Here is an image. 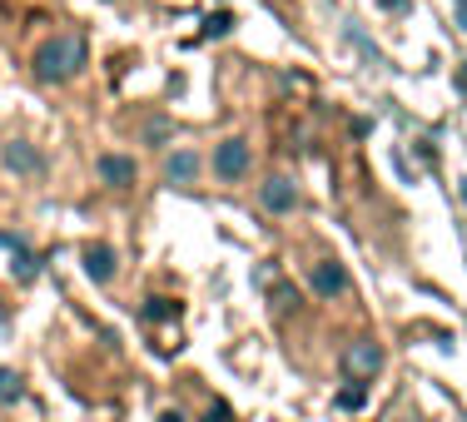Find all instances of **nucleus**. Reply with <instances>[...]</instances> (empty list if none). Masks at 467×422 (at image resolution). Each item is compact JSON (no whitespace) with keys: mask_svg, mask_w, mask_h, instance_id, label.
<instances>
[{"mask_svg":"<svg viewBox=\"0 0 467 422\" xmlns=\"http://www.w3.org/2000/svg\"><path fill=\"white\" fill-rule=\"evenodd\" d=\"M30 70H36V80H46V85L75 80V75L85 70V40L80 36H50V40H40L36 55H30Z\"/></svg>","mask_w":467,"mask_h":422,"instance_id":"obj_1","label":"nucleus"},{"mask_svg":"<svg viewBox=\"0 0 467 422\" xmlns=\"http://www.w3.org/2000/svg\"><path fill=\"white\" fill-rule=\"evenodd\" d=\"M249 170H254V154H249V144H244V139H219L214 144V174H219V184H239Z\"/></svg>","mask_w":467,"mask_h":422,"instance_id":"obj_2","label":"nucleus"},{"mask_svg":"<svg viewBox=\"0 0 467 422\" xmlns=\"http://www.w3.org/2000/svg\"><path fill=\"white\" fill-rule=\"evenodd\" d=\"M378 368H383V348H378L373 338H353L348 348H343V373L348 377L363 383V377H373Z\"/></svg>","mask_w":467,"mask_h":422,"instance_id":"obj_3","label":"nucleus"},{"mask_svg":"<svg viewBox=\"0 0 467 422\" xmlns=\"http://www.w3.org/2000/svg\"><path fill=\"white\" fill-rule=\"evenodd\" d=\"M308 288H314L318 298H338V293L353 288V279H348V269H343L338 259H318L314 269H308Z\"/></svg>","mask_w":467,"mask_h":422,"instance_id":"obj_4","label":"nucleus"},{"mask_svg":"<svg viewBox=\"0 0 467 422\" xmlns=\"http://www.w3.org/2000/svg\"><path fill=\"white\" fill-rule=\"evenodd\" d=\"M80 263H85V273H90L95 283H109V279H115V269H119V253H115V243L95 239V243H85Z\"/></svg>","mask_w":467,"mask_h":422,"instance_id":"obj_5","label":"nucleus"},{"mask_svg":"<svg viewBox=\"0 0 467 422\" xmlns=\"http://www.w3.org/2000/svg\"><path fill=\"white\" fill-rule=\"evenodd\" d=\"M0 154H5V170H16V174H30V180L46 174V154H40L36 144H26V139H10Z\"/></svg>","mask_w":467,"mask_h":422,"instance_id":"obj_6","label":"nucleus"},{"mask_svg":"<svg viewBox=\"0 0 467 422\" xmlns=\"http://www.w3.org/2000/svg\"><path fill=\"white\" fill-rule=\"evenodd\" d=\"M259 204L269 209V214H288V209H298V189L274 174V180H264V184H259Z\"/></svg>","mask_w":467,"mask_h":422,"instance_id":"obj_7","label":"nucleus"},{"mask_svg":"<svg viewBox=\"0 0 467 422\" xmlns=\"http://www.w3.org/2000/svg\"><path fill=\"white\" fill-rule=\"evenodd\" d=\"M99 180L115 184V189H130L140 180V164L130 154H99Z\"/></svg>","mask_w":467,"mask_h":422,"instance_id":"obj_8","label":"nucleus"},{"mask_svg":"<svg viewBox=\"0 0 467 422\" xmlns=\"http://www.w3.org/2000/svg\"><path fill=\"white\" fill-rule=\"evenodd\" d=\"M164 174H170V184L189 189V184L199 180V154H194V149H174L170 164H164Z\"/></svg>","mask_w":467,"mask_h":422,"instance_id":"obj_9","label":"nucleus"},{"mask_svg":"<svg viewBox=\"0 0 467 422\" xmlns=\"http://www.w3.org/2000/svg\"><path fill=\"white\" fill-rule=\"evenodd\" d=\"M26 397V383H20L16 368H0V403H20Z\"/></svg>","mask_w":467,"mask_h":422,"instance_id":"obj_10","label":"nucleus"},{"mask_svg":"<svg viewBox=\"0 0 467 422\" xmlns=\"http://www.w3.org/2000/svg\"><path fill=\"white\" fill-rule=\"evenodd\" d=\"M363 403H368V387L353 377V387H343V393H338V407H343V413H358Z\"/></svg>","mask_w":467,"mask_h":422,"instance_id":"obj_11","label":"nucleus"},{"mask_svg":"<svg viewBox=\"0 0 467 422\" xmlns=\"http://www.w3.org/2000/svg\"><path fill=\"white\" fill-rule=\"evenodd\" d=\"M144 318H180V304H174V298H150V308H144Z\"/></svg>","mask_w":467,"mask_h":422,"instance_id":"obj_12","label":"nucleus"},{"mask_svg":"<svg viewBox=\"0 0 467 422\" xmlns=\"http://www.w3.org/2000/svg\"><path fill=\"white\" fill-rule=\"evenodd\" d=\"M269 298H274V308H279V314H294V308H298V288H288V283H279Z\"/></svg>","mask_w":467,"mask_h":422,"instance_id":"obj_13","label":"nucleus"},{"mask_svg":"<svg viewBox=\"0 0 467 422\" xmlns=\"http://www.w3.org/2000/svg\"><path fill=\"white\" fill-rule=\"evenodd\" d=\"M229 30H234V15H229V10H219V15H209L204 36H209V40H219V36H229Z\"/></svg>","mask_w":467,"mask_h":422,"instance_id":"obj_14","label":"nucleus"},{"mask_svg":"<svg viewBox=\"0 0 467 422\" xmlns=\"http://www.w3.org/2000/svg\"><path fill=\"white\" fill-rule=\"evenodd\" d=\"M16 279H20V283L40 279V259H30V253H20V259H16Z\"/></svg>","mask_w":467,"mask_h":422,"instance_id":"obj_15","label":"nucleus"},{"mask_svg":"<svg viewBox=\"0 0 467 422\" xmlns=\"http://www.w3.org/2000/svg\"><path fill=\"white\" fill-rule=\"evenodd\" d=\"M234 413H229V403H214V407H209V417L204 422H229Z\"/></svg>","mask_w":467,"mask_h":422,"instance_id":"obj_16","label":"nucleus"},{"mask_svg":"<svg viewBox=\"0 0 467 422\" xmlns=\"http://www.w3.org/2000/svg\"><path fill=\"white\" fill-rule=\"evenodd\" d=\"M383 10H408V0H383Z\"/></svg>","mask_w":467,"mask_h":422,"instance_id":"obj_17","label":"nucleus"},{"mask_svg":"<svg viewBox=\"0 0 467 422\" xmlns=\"http://www.w3.org/2000/svg\"><path fill=\"white\" fill-rule=\"evenodd\" d=\"M160 422H184V417H180V413H164V417H160Z\"/></svg>","mask_w":467,"mask_h":422,"instance_id":"obj_18","label":"nucleus"},{"mask_svg":"<svg viewBox=\"0 0 467 422\" xmlns=\"http://www.w3.org/2000/svg\"><path fill=\"white\" fill-rule=\"evenodd\" d=\"M458 85H462V90H467V70H462V75H458Z\"/></svg>","mask_w":467,"mask_h":422,"instance_id":"obj_19","label":"nucleus"}]
</instances>
